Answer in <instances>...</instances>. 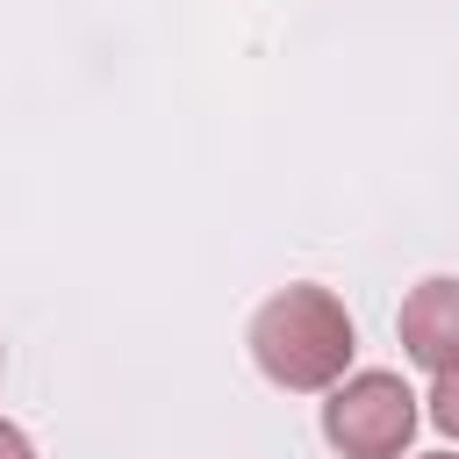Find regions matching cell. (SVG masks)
Returning <instances> with one entry per match:
<instances>
[{"mask_svg":"<svg viewBox=\"0 0 459 459\" xmlns=\"http://www.w3.org/2000/svg\"><path fill=\"white\" fill-rule=\"evenodd\" d=\"M351 351H359V330H351V316L330 287H308V280L280 287L251 316V359L287 394H330L344 380Z\"/></svg>","mask_w":459,"mask_h":459,"instance_id":"1","label":"cell"},{"mask_svg":"<svg viewBox=\"0 0 459 459\" xmlns=\"http://www.w3.org/2000/svg\"><path fill=\"white\" fill-rule=\"evenodd\" d=\"M416 423H423V409H416L409 380L402 373H380V366L344 373L330 387V402H323V437L344 459H402L409 437H416Z\"/></svg>","mask_w":459,"mask_h":459,"instance_id":"2","label":"cell"},{"mask_svg":"<svg viewBox=\"0 0 459 459\" xmlns=\"http://www.w3.org/2000/svg\"><path fill=\"white\" fill-rule=\"evenodd\" d=\"M394 330H402V351H409L423 373L459 366V280H445V273H437V280L409 287V301H402Z\"/></svg>","mask_w":459,"mask_h":459,"instance_id":"3","label":"cell"},{"mask_svg":"<svg viewBox=\"0 0 459 459\" xmlns=\"http://www.w3.org/2000/svg\"><path fill=\"white\" fill-rule=\"evenodd\" d=\"M430 423H437L445 437H459V366L430 373Z\"/></svg>","mask_w":459,"mask_h":459,"instance_id":"4","label":"cell"},{"mask_svg":"<svg viewBox=\"0 0 459 459\" xmlns=\"http://www.w3.org/2000/svg\"><path fill=\"white\" fill-rule=\"evenodd\" d=\"M0 459H36L29 430H22V423H7V416H0Z\"/></svg>","mask_w":459,"mask_h":459,"instance_id":"5","label":"cell"},{"mask_svg":"<svg viewBox=\"0 0 459 459\" xmlns=\"http://www.w3.org/2000/svg\"><path fill=\"white\" fill-rule=\"evenodd\" d=\"M423 459H459V452H423Z\"/></svg>","mask_w":459,"mask_h":459,"instance_id":"6","label":"cell"},{"mask_svg":"<svg viewBox=\"0 0 459 459\" xmlns=\"http://www.w3.org/2000/svg\"><path fill=\"white\" fill-rule=\"evenodd\" d=\"M0 366H7V344H0Z\"/></svg>","mask_w":459,"mask_h":459,"instance_id":"7","label":"cell"}]
</instances>
